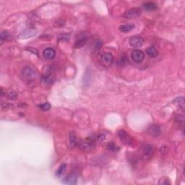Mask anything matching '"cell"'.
I'll use <instances>...</instances> for the list:
<instances>
[{
	"label": "cell",
	"instance_id": "9",
	"mask_svg": "<svg viewBox=\"0 0 185 185\" xmlns=\"http://www.w3.org/2000/svg\"><path fill=\"white\" fill-rule=\"evenodd\" d=\"M118 135H119V138L121 139V140L124 141V142H126V144L131 143L132 138L126 131H124V130H119V132H118Z\"/></svg>",
	"mask_w": 185,
	"mask_h": 185
},
{
	"label": "cell",
	"instance_id": "28",
	"mask_svg": "<svg viewBox=\"0 0 185 185\" xmlns=\"http://www.w3.org/2000/svg\"><path fill=\"white\" fill-rule=\"evenodd\" d=\"M100 46H101V42L100 41H97V43H96V49H99L100 47Z\"/></svg>",
	"mask_w": 185,
	"mask_h": 185
},
{
	"label": "cell",
	"instance_id": "5",
	"mask_svg": "<svg viewBox=\"0 0 185 185\" xmlns=\"http://www.w3.org/2000/svg\"><path fill=\"white\" fill-rule=\"evenodd\" d=\"M131 57L134 62L139 63V62H141L143 61L144 58H145V54L140 50L135 49L132 51L131 54Z\"/></svg>",
	"mask_w": 185,
	"mask_h": 185
},
{
	"label": "cell",
	"instance_id": "25",
	"mask_svg": "<svg viewBox=\"0 0 185 185\" xmlns=\"http://www.w3.org/2000/svg\"><path fill=\"white\" fill-rule=\"evenodd\" d=\"M4 106H5V108H6V109L13 108V106L11 105L10 103H2V107H4Z\"/></svg>",
	"mask_w": 185,
	"mask_h": 185
},
{
	"label": "cell",
	"instance_id": "20",
	"mask_svg": "<svg viewBox=\"0 0 185 185\" xmlns=\"http://www.w3.org/2000/svg\"><path fill=\"white\" fill-rule=\"evenodd\" d=\"M174 103H176V105L179 106V108H181L182 109H184V98H177L174 100Z\"/></svg>",
	"mask_w": 185,
	"mask_h": 185
},
{
	"label": "cell",
	"instance_id": "16",
	"mask_svg": "<svg viewBox=\"0 0 185 185\" xmlns=\"http://www.w3.org/2000/svg\"><path fill=\"white\" fill-rule=\"evenodd\" d=\"M143 7L145 9H147V10L148 11L155 10V9H157L158 7L157 5H156V3H154V2H146V3L144 4Z\"/></svg>",
	"mask_w": 185,
	"mask_h": 185
},
{
	"label": "cell",
	"instance_id": "18",
	"mask_svg": "<svg viewBox=\"0 0 185 185\" xmlns=\"http://www.w3.org/2000/svg\"><path fill=\"white\" fill-rule=\"evenodd\" d=\"M0 38H1V41L2 42L4 41H8L11 39V35L7 32V31H3V32L1 33V36H0Z\"/></svg>",
	"mask_w": 185,
	"mask_h": 185
},
{
	"label": "cell",
	"instance_id": "15",
	"mask_svg": "<svg viewBox=\"0 0 185 185\" xmlns=\"http://www.w3.org/2000/svg\"><path fill=\"white\" fill-rule=\"evenodd\" d=\"M134 28V24H125L119 27V30L123 33H127L131 31Z\"/></svg>",
	"mask_w": 185,
	"mask_h": 185
},
{
	"label": "cell",
	"instance_id": "26",
	"mask_svg": "<svg viewBox=\"0 0 185 185\" xmlns=\"http://www.w3.org/2000/svg\"><path fill=\"white\" fill-rule=\"evenodd\" d=\"M105 138H106V136L104 135V134H100V135L99 136V137H98V140H100V141L104 140H105Z\"/></svg>",
	"mask_w": 185,
	"mask_h": 185
},
{
	"label": "cell",
	"instance_id": "22",
	"mask_svg": "<svg viewBox=\"0 0 185 185\" xmlns=\"http://www.w3.org/2000/svg\"><path fill=\"white\" fill-rule=\"evenodd\" d=\"M39 107H40V108L42 111H48V110H49L50 108H51V105H50L49 103H44L41 104V105L39 106Z\"/></svg>",
	"mask_w": 185,
	"mask_h": 185
},
{
	"label": "cell",
	"instance_id": "19",
	"mask_svg": "<svg viewBox=\"0 0 185 185\" xmlns=\"http://www.w3.org/2000/svg\"><path fill=\"white\" fill-rule=\"evenodd\" d=\"M66 164H62V165L60 166L58 168V169H57V171H56V176H60L62 174L64 173V171H65V169H66Z\"/></svg>",
	"mask_w": 185,
	"mask_h": 185
},
{
	"label": "cell",
	"instance_id": "23",
	"mask_svg": "<svg viewBox=\"0 0 185 185\" xmlns=\"http://www.w3.org/2000/svg\"><path fill=\"white\" fill-rule=\"evenodd\" d=\"M8 97L10 99H15L17 97V93L15 91H9L8 92Z\"/></svg>",
	"mask_w": 185,
	"mask_h": 185
},
{
	"label": "cell",
	"instance_id": "29",
	"mask_svg": "<svg viewBox=\"0 0 185 185\" xmlns=\"http://www.w3.org/2000/svg\"><path fill=\"white\" fill-rule=\"evenodd\" d=\"M4 96V92H3V90H2V88L1 89V96Z\"/></svg>",
	"mask_w": 185,
	"mask_h": 185
},
{
	"label": "cell",
	"instance_id": "21",
	"mask_svg": "<svg viewBox=\"0 0 185 185\" xmlns=\"http://www.w3.org/2000/svg\"><path fill=\"white\" fill-rule=\"evenodd\" d=\"M107 148L111 151H117L118 150H119V148L114 142H109L108 144V145H107Z\"/></svg>",
	"mask_w": 185,
	"mask_h": 185
},
{
	"label": "cell",
	"instance_id": "12",
	"mask_svg": "<svg viewBox=\"0 0 185 185\" xmlns=\"http://www.w3.org/2000/svg\"><path fill=\"white\" fill-rule=\"evenodd\" d=\"M77 175L75 174H74V173H73V174H70L69 175H68L65 178L64 182L65 184H75L77 183Z\"/></svg>",
	"mask_w": 185,
	"mask_h": 185
},
{
	"label": "cell",
	"instance_id": "3",
	"mask_svg": "<svg viewBox=\"0 0 185 185\" xmlns=\"http://www.w3.org/2000/svg\"><path fill=\"white\" fill-rule=\"evenodd\" d=\"M141 15V9L139 8H131L128 9L126 13L124 14L123 17L126 19H134L137 18V17Z\"/></svg>",
	"mask_w": 185,
	"mask_h": 185
},
{
	"label": "cell",
	"instance_id": "24",
	"mask_svg": "<svg viewBox=\"0 0 185 185\" xmlns=\"http://www.w3.org/2000/svg\"><path fill=\"white\" fill-rule=\"evenodd\" d=\"M69 38H70V35H69V34H63V35H60V36H59V39L65 41H67Z\"/></svg>",
	"mask_w": 185,
	"mask_h": 185
},
{
	"label": "cell",
	"instance_id": "2",
	"mask_svg": "<svg viewBox=\"0 0 185 185\" xmlns=\"http://www.w3.org/2000/svg\"><path fill=\"white\" fill-rule=\"evenodd\" d=\"M22 76L27 82H33L36 78V73L30 67H25L22 70Z\"/></svg>",
	"mask_w": 185,
	"mask_h": 185
},
{
	"label": "cell",
	"instance_id": "13",
	"mask_svg": "<svg viewBox=\"0 0 185 185\" xmlns=\"http://www.w3.org/2000/svg\"><path fill=\"white\" fill-rule=\"evenodd\" d=\"M77 143V136L74 132L69 133V145L70 148H73Z\"/></svg>",
	"mask_w": 185,
	"mask_h": 185
},
{
	"label": "cell",
	"instance_id": "1",
	"mask_svg": "<svg viewBox=\"0 0 185 185\" xmlns=\"http://www.w3.org/2000/svg\"><path fill=\"white\" fill-rule=\"evenodd\" d=\"M78 146L80 149L83 150L84 151H90L94 149L96 146V142H95L94 139L88 137V138H85L80 141L78 144Z\"/></svg>",
	"mask_w": 185,
	"mask_h": 185
},
{
	"label": "cell",
	"instance_id": "27",
	"mask_svg": "<svg viewBox=\"0 0 185 185\" xmlns=\"http://www.w3.org/2000/svg\"><path fill=\"white\" fill-rule=\"evenodd\" d=\"M27 50L31 51L33 53V54H37V55H38V51L36 49H33V48H28V49H27Z\"/></svg>",
	"mask_w": 185,
	"mask_h": 185
},
{
	"label": "cell",
	"instance_id": "11",
	"mask_svg": "<svg viewBox=\"0 0 185 185\" xmlns=\"http://www.w3.org/2000/svg\"><path fill=\"white\" fill-rule=\"evenodd\" d=\"M148 132L154 137H157L160 134V129L158 125L153 124L148 128Z\"/></svg>",
	"mask_w": 185,
	"mask_h": 185
},
{
	"label": "cell",
	"instance_id": "8",
	"mask_svg": "<svg viewBox=\"0 0 185 185\" xmlns=\"http://www.w3.org/2000/svg\"><path fill=\"white\" fill-rule=\"evenodd\" d=\"M37 31L34 29H28L26 31H23L19 35V38L21 39H28V38L33 37V36H35L37 34Z\"/></svg>",
	"mask_w": 185,
	"mask_h": 185
},
{
	"label": "cell",
	"instance_id": "6",
	"mask_svg": "<svg viewBox=\"0 0 185 185\" xmlns=\"http://www.w3.org/2000/svg\"><path fill=\"white\" fill-rule=\"evenodd\" d=\"M144 43V39L142 37L138 36H132L130 39V44L132 47H140Z\"/></svg>",
	"mask_w": 185,
	"mask_h": 185
},
{
	"label": "cell",
	"instance_id": "4",
	"mask_svg": "<svg viewBox=\"0 0 185 185\" xmlns=\"http://www.w3.org/2000/svg\"><path fill=\"white\" fill-rule=\"evenodd\" d=\"M101 62L105 67H109L112 64L114 57L110 53H104L101 56Z\"/></svg>",
	"mask_w": 185,
	"mask_h": 185
},
{
	"label": "cell",
	"instance_id": "17",
	"mask_svg": "<svg viewBox=\"0 0 185 185\" xmlns=\"http://www.w3.org/2000/svg\"><path fill=\"white\" fill-rule=\"evenodd\" d=\"M146 53L149 57H153V58H154L158 55V51L156 50V48H154L153 46H150V47L147 49Z\"/></svg>",
	"mask_w": 185,
	"mask_h": 185
},
{
	"label": "cell",
	"instance_id": "7",
	"mask_svg": "<svg viewBox=\"0 0 185 185\" xmlns=\"http://www.w3.org/2000/svg\"><path fill=\"white\" fill-rule=\"evenodd\" d=\"M142 152H143L144 158H150L154 153V148L151 145L147 144V145H144L143 148H142Z\"/></svg>",
	"mask_w": 185,
	"mask_h": 185
},
{
	"label": "cell",
	"instance_id": "14",
	"mask_svg": "<svg viewBox=\"0 0 185 185\" xmlns=\"http://www.w3.org/2000/svg\"><path fill=\"white\" fill-rule=\"evenodd\" d=\"M88 39L86 38H80V39H78L74 43V47L76 49L81 48L83 46H84L85 45V43L88 41Z\"/></svg>",
	"mask_w": 185,
	"mask_h": 185
},
{
	"label": "cell",
	"instance_id": "10",
	"mask_svg": "<svg viewBox=\"0 0 185 185\" xmlns=\"http://www.w3.org/2000/svg\"><path fill=\"white\" fill-rule=\"evenodd\" d=\"M43 55L44 58L48 59H54L56 55V51L54 49L52 48H47L43 51Z\"/></svg>",
	"mask_w": 185,
	"mask_h": 185
}]
</instances>
